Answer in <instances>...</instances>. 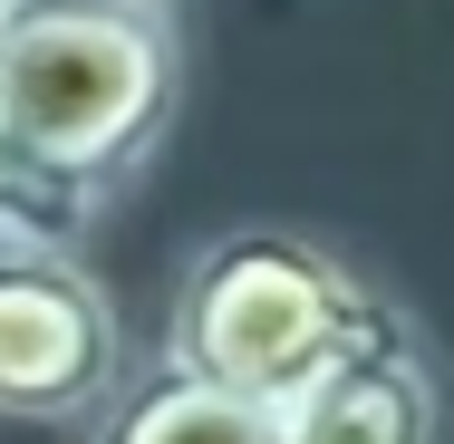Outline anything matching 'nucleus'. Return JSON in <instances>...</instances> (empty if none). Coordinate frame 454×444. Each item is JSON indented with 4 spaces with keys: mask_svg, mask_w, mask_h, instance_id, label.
I'll use <instances>...</instances> for the list:
<instances>
[{
    "mask_svg": "<svg viewBox=\"0 0 454 444\" xmlns=\"http://www.w3.org/2000/svg\"><path fill=\"white\" fill-rule=\"evenodd\" d=\"M184 106V29L165 0H10L0 10V126L78 193L155 165Z\"/></svg>",
    "mask_w": 454,
    "mask_h": 444,
    "instance_id": "1",
    "label": "nucleus"
},
{
    "mask_svg": "<svg viewBox=\"0 0 454 444\" xmlns=\"http://www.w3.org/2000/svg\"><path fill=\"white\" fill-rule=\"evenodd\" d=\"M387 339H406L396 300L290 222L213 232L165 319V348L252 406H300L319 377H339L348 357L387 348Z\"/></svg>",
    "mask_w": 454,
    "mask_h": 444,
    "instance_id": "2",
    "label": "nucleus"
},
{
    "mask_svg": "<svg viewBox=\"0 0 454 444\" xmlns=\"http://www.w3.org/2000/svg\"><path fill=\"white\" fill-rule=\"evenodd\" d=\"M126 319L78 252L0 242V425H88L126 396Z\"/></svg>",
    "mask_w": 454,
    "mask_h": 444,
    "instance_id": "3",
    "label": "nucleus"
},
{
    "mask_svg": "<svg viewBox=\"0 0 454 444\" xmlns=\"http://www.w3.org/2000/svg\"><path fill=\"white\" fill-rule=\"evenodd\" d=\"M435 425H445V396H435V357L416 348V329L348 357L300 406H280V444H435Z\"/></svg>",
    "mask_w": 454,
    "mask_h": 444,
    "instance_id": "4",
    "label": "nucleus"
},
{
    "mask_svg": "<svg viewBox=\"0 0 454 444\" xmlns=\"http://www.w3.org/2000/svg\"><path fill=\"white\" fill-rule=\"evenodd\" d=\"M97 444H280V406H252L223 377H203V367H184L165 348L126 377V396L106 406Z\"/></svg>",
    "mask_w": 454,
    "mask_h": 444,
    "instance_id": "5",
    "label": "nucleus"
},
{
    "mask_svg": "<svg viewBox=\"0 0 454 444\" xmlns=\"http://www.w3.org/2000/svg\"><path fill=\"white\" fill-rule=\"evenodd\" d=\"M97 222V193H78L68 175H49L10 126H0V242H49V252H78Z\"/></svg>",
    "mask_w": 454,
    "mask_h": 444,
    "instance_id": "6",
    "label": "nucleus"
},
{
    "mask_svg": "<svg viewBox=\"0 0 454 444\" xmlns=\"http://www.w3.org/2000/svg\"><path fill=\"white\" fill-rule=\"evenodd\" d=\"M0 10H10V0H0Z\"/></svg>",
    "mask_w": 454,
    "mask_h": 444,
    "instance_id": "7",
    "label": "nucleus"
}]
</instances>
